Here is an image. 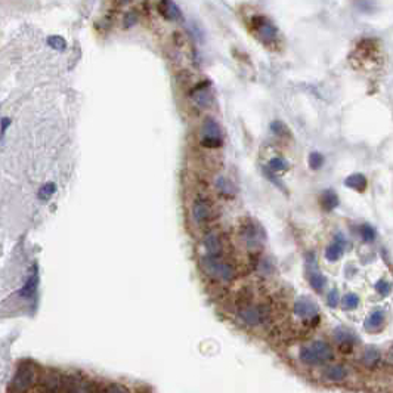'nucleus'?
I'll list each match as a JSON object with an SVG mask.
<instances>
[{
	"label": "nucleus",
	"instance_id": "f257e3e1",
	"mask_svg": "<svg viewBox=\"0 0 393 393\" xmlns=\"http://www.w3.org/2000/svg\"><path fill=\"white\" fill-rule=\"evenodd\" d=\"M349 61L358 71L375 74L384 66L383 47L375 39H362L355 44Z\"/></svg>",
	"mask_w": 393,
	"mask_h": 393
},
{
	"label": "nucleus",
	"instance_id": "f03ea898",
	"mask_svg": "<svg viewBox=\"0 0 393 393\" xmlns=\"http://www.w3.org/2000/svg\"><path fill=\"white\" fill-rule=\"evenodd\" d=\"M201 269L203 272L219 283H231L235 277V268L231 263L222 260L220 257H215V256H204L201 257Z\"/></svg>",
	"mask_w": 393,
	"mask_h": 393
},
{
	"label": "nucleus",
	"instance_id": "7ed1b4c3",
	"mask_svg": "<svg viewBox=\"0 0 393 393\" xmlns=\"http://www.w3.org/2000/svg\"><path fill=\"white\" fill-rule=\"evenodd\" d=\"M302 362L309 364V365H321L325 364L328 361H331L334 358V352L331 349V346L322 342V340H316L307 346H303L299 353Z\"/></svg>",
	"mask_w": 393,
	"mask_h": 393
},
{
	"label": "nucleus",
	"instance_id": "20e7f679",
	"mask_svg": "<svg viewBox=\"0 0 393 393\" xmlns=\"http://www.w3.org/2000/svg\"><path fill=\"white\" fill-rule=\"evenodd\" d=\"M200 145L207 148V150H218L223 145V135H222V127L219 126V123L212 118L207 117L200 129Z\"/></svg>",
	"mask_w": 393,
	"mask_h": 393
},
{
	"label": "nucleus",
	"instance_id": "39448f33",
	"mask_svg": "<svg viewBox=\"0 0 393 393\" xmlns=\"http://www.w3.org/2000/svg\"><path fill=\"white\" fill-rule=\"evenodd\" d=\"M251 25H253V31L256 33V36L263 44H266L268 47L280 44V31L271 20H268L263 15H256L251 20Z\"/></svg>",
	"mask_w": 393,
	"mask_h": 393
},
{
	"label": "nucleus",
	"instance_id": "423d86ee",
	"mask_svg": "<svg viewBox=\"0 0 393 393\" xmlns=\"http://www.w3.org/2000/svg\"><path fill=\"white\" fill-rule=\"evenodd\" d=\"M268 309H265L263 306H251L245 305L241 306L240 309L237 310V316L240 318V321H242L247 325L256 327L260 325L263 322L268 321Z\"/></svg>",
	"mask_w": 393,
	"mask_h": 393
},
{
	"label": "nucleus",
	"instance_id": "0eeeda50",
	"mask_svg": "<svg viewBox=\"0 0 393 393\" xmlns=\"http://www.w3.org/2000/svg\"><path fill=\"white\" fill-rule=\"evenodd\" d=\"M192 218L198 225H207L215 218V210L209 198L204 195H198L192 203Z\"/></svg>",
	"mask_w": 393,
	"mask_h": 393
},
{
	"label": "nucleus",
	"instance_id": "6e6552de",
	"mask_svg": "<svg viewBox=\"0 0 393 393\" xmlns=\"http://www.w3.org/2000/svg\"><path fill=\"white\" fill-rule=\"evenodd\" d=\"M34 383H36V370L31 365H22L14 375L12 389L15 392L24 393L31 389Z\"/></svg>",
	"mask_w": 393,
	"mask_h": 393
},
{
	"label": "nucleus",
	"instance_id": "1a4fd4ad",
	"mask_svg": "<svg viewBox=\"0 0 393 393\" xmlns=\"http://www.w3.org/2000/svg\"><path fill=\"white\" fill-rule=\"evenodd\" d=\"M189 98L194 102V105L198 108H210L213 102V95H212V86L207 80L195 85L189 92Z\"/></svg>",
	"mask_w": 393,
	"mask_h": 393
},
{
	"label": "nucleus",
	"instance_id": "9d476101",
	"mask_svg": "<svg viewBox=\"0 0 393 393\" xmlns=\"http://www.w3.org/2000/svg\"><path fill=\"white\" fill-rule=\"evenodd\" d=\"M309 259H310V262L307 260V281H309V284H310V287H312L315 291L321 293V291L324 290L325 284H327V280H325V277L318 271L316 262H315V256H313V254H309Z\"/></svg>",
	"mask_w": 393,
	"mask_h": 393
},
{
	"label": "nucleus",
	"instance_id": "9b49d317",
	"mask_svg": "<svg viewBox=\"0 0 393 393\" xmlns=\"http://www.w3.org/2000/svg\"><path fill=\"white\" fill-rule=\"evenodd\" d=\"M204 248L207 251V256H215V257H220L222 251H223V244H222V238L218 232L210 231L204 235Z\"/></svg>",
	"mask_w": 393,
	"mask_h": 393
},
{
	"label": "nucleus",
	"instance_id": "f8f14e48",
	"mask_svg": "<svg viewBox=\"0 0 393 393\" xmlns=\"http://www.w3.org/2000/svg\"><path fill=\"white\" fill-rule=\"evenodd\" d=\"M158 12L167 21H180L182 20V12L173 0H160Z\"/></svg>",
	"mask_w": 393,
	"mask_h": 393
},
{
	"label": "nucleus",
	"instance_id": "ddd939ff",
	"mask_svg": "<svg viewBox=\"0 0 393 393\" xmlns=\"http://www.w3.org/2000/svg\"><path fill=\"white\" fill-rule=\"evenodd\" d=\"M346 247H348V241H346V238H345L343 235L339 234V235L336 237V240L333 241V244L328 245L327 251H325V257H327L330 262L339 260V259L343 256Z\"/></svg>",
	"mask_w": 393,
	"mask_h": 393
},
{
	"label": "nucleus",
	"instance_id": "4468645a",
	"mask_svg": "<svg viewBox=\"0 0 393 393\" xmlns=\"http://www.w3.org/2000/svg\"><path fill=\"white\" fill-rule=\"evenodd\" d=\"M294 313L299 315L300 318L310 319V318H313V316L318 315V307H316V305H315L312 300H309V299H306V297H302V299H299V300L294 303Z\"/></svg>",
	"mask_w": 393,
	"mask_h": 393
},
{
	"label": "nucleus",
	"instance_id": "2eb2a0df",
	"mask_svg": "<svg viewBox=\"0 0 393 393\" xmlns=\"http://www.w3.org/2000/svg\"><path fill=\"white\" fill-rule=\"evenodd\" d=\"M241 240L244 241L248 247H257L259 245V229L253 223H245L240 229Z\"/></svg>",
	"mask_w": 393,
	"mask_h": 393
},
{
	"label": "nucleus",
	"instance_id": "dca6fc26",
	"mask_svg": "<svg viewBox=\"0 0 393 393\" xmlns=\"http://www.w3.org/2000/svg\"><path fill=\"white\" fill-rule=\"evenodd\" d=\"M334 337L337 340V343L340 345V349L343 352H350L353 349V345L356 342V337L353 336V333H350L346 328H337L334 333Z\"/></svg>",
	"mask_w": 393,
	"mask_h": 393
},
{
	"label": "nucleus",
	"instance_id": "f3484780",
	"mask_svg": "<svg viewBox=\"0 0 393 393\" xmlns=\"http://www.w3.org/2000/svg\"><path fill=\"white\" fill-rule=\"evenodd\" d=\"M384 312L381 310V309H375V310H372L371 313L368 315V318H367V321H365V330L367 331H378L380 328L383 327V324H384Z\"/></svg>",
	"mask_w": 393,
	"mask_h": 393
},
{
	"label": "nucleus",
	"instance_id": "a211bd4d",
	"mask_svg": "<svg viewBox=\"0 0 393 393\" xmlns=\"http://www.w3.org/2000/svg\"><path fill=\"white\" fill-rule=\"evenodd\" d=\"M37 285H39V275H37V272H34L28 277L25 284L22 285V288L20 290V296L22 299H31L36 294Z\"/></svg>",
	"mask_w": 393,
	"mask_h": 393
},
{
	"label": "nucleus",
	"instance_id": "6ab92c4d",
	"mask_svg": "<svg viewBox=\"0 0 393 393\" xmlns=\"http://www.w3.org/2000/svg\"><path fill=\"white\" fill-rule=\"evenodd\" d=\"M215 186L219 191V194L225 196L235 195V185L232 183L231 179H228L226 176H219L215 182Z\"/></svg>",
	"mask_w": 393,
	"mask_h": 393
},
{
	"label": "nucleus",
	"instance_id": "aec40b11",
	"mask_svg": "<svg viewBox=\"0 0 393 393\" xmlns=\"http://www.w3.org/2000/svg\"><path fill=\"white\" fill-rule=\"evenodd\" d=\"M345 185L349 186L350 189H355L358 192H364L368 186V180L367 177L361 173H356V175H350L346 180H345Z\"/></svg>",
	"mask_w": 393,
	"mask_h": 393
},
{
	"label": "nucleus",
	"instance_id": "412c9836",
	"mask_svg": "<svg viewBox=\"0 0 393 393\" xmlns=\"http://www.w3.org/2000/svg\"><path fill=\"white\" fill-rule=\"evenodd\" d=\"M319 203H321V207L327 212H331L333 209H336L339 206V196L334 191L328 189V191H324L322 195L319 198Z\"/></svg>",
	"mask_w": 393,
	"mask_h": 393
},
{
	"label": "nucleus",
	"instance_id": "4be33fe9",
	"mask_svg": "<svg viewBox=\"0 0 393 393\" xmlns=\"http://www.w3.org/2000/svg\"><path fill=\"white\" fill-rule=\"evenodd\" d=\"M325 377L331 381H342L348 377V370L342 365H333L325 370Z\"/></svg>",
	"mask_w": 393,
	"mask_h": 393
},
{
	"label": "nucleus",
	"instance_id": "5701e85b",
	"mask_svg": "<svg viewBox=\"0 0 393 393\" xmlns=\"http://www.w3.org/2000/svg\"><path fill=\"white\" fill-rule=\"evenodd\" d=\"M268 169H269L272 173H281V172L288 170V163H287V160L283 158V157H274L272 160H269Z\"/></svg>",
	"mask_w": 393,
	"mask_h": 393
},
{
	"label": "nucleus",
	"instance_id": "b1692460",
	"mask_svg": "<svg viewBox=\"0 0 393 393\" xmlns=\"http://www.w3.org/2000/svg\"><path fill=\"white\" fill-rule=\"evenodd\" d=\"M380 361V350L377 349L375 346H370L365 349V353H364V362L367 367H372L375 365L377 362Z\"/></svg>",
	"mask_w": 393,
	"mask_h": 393
},
{
	"label": "nucleus",
	"instance_id": "393cba45",
	"mask_svg": "<svg viewBox=\"0 0 393 393\" xmlns=\"http://www.w3.org/2000/svg\"><path fill=\"white\" fill-rule=\"evenodd\" d=\"M358 232H359V235H361V238L365 241V242H371V241L375 240V229L370 226V225H362V226H359V229H358Z\"/></svg>",
	"mask_w": 393,
	"mask_h": 393
},
{
	"label": "nucleus",
	"instance_id": "a878e982",
	"mask_svg": "<svg viewBox=\"0 0 393 393\" xmlns=\"http://www.w3.org/2000/svg\"><path fill=\"white\" fill-rule=\"evenodd\" d=\"M342 303H343V307L348 309V310H352V309H356L358 305H359V297L353 293H349L346 294L343 299H342Z\"/></svg>",
	"mask_w": 393,
	"mask_h": 393
},
{
	"label": "nucleus",
	"instance_id": "bb28decb",
	"mask_svg": "<svg viewBox=\"0 0 393 393\" xmlns=\"http://www.w3.org/2000/svg\"><path fill=\"white\" fill-rule=\"evenodd\" d=\"M47 44L55 50H64L67 47V42L61 36H50L47 39Z\"/></svg>",
	"mask_w": 393,
	"mask_h": 393
},
{
	"label": "nucleus",
	"instance_id": "cd10ccee",
	"mask_svg": "<svg viewBox=\"0 0 393 393\" xmlns=\"http://www.w3.org/2000/svg\"><path fill=\"white\" fill-rule=\"evenodd\" d=\"M55 191H56V186H55V183H46L43 185L40 189H39V198L44 201V200H47V198H50V196L55 194Z\"/></svg>",
	"mask_w": 393,
	"mask_h": 393
},
{
	"label": "nucleus",
	"instance_id": "c85d7f7f",
	"mask_svg": "<svg viewBox=\"0 0 393 393\" xmlns=\"http://www.w3.org/2000/svg\"><path fill=\"white\" fill-rule=\"evenodd\" d=\"M375 290H377V293H378L380 296L387 297V296L392 293V284H390L389 281H386V280H380V281L375 284Z\"/></svg>",
	"mask_w": 393,
	"mask_h": 393
},
{
	"label": "nucleus",
	"instance_id": "c756f323",
	"mask_svg": "<svg viewBox=\"0 0 393 393\" xmlns=\"http://www.w3.org/2000/svg\"><path fill=\"white\" fill-rule=\"evenodd\" d=\"M324 164V157L319 153H312L309 155V167L313 170L321 169V166Z\"/></svg>",
	"mask_w": 393,
	"mask_h": 393
},
{
	"label": "nucleus",
	"instance_id": "7c9ffc66",
	"mask_svg": "<svg viewBox=\"0 0 393 393\" xmlns=\"http://www.w3.org/2000/svg\"><path fill=\"white\" fill-rule=\"evenodd\" d=\"M271 130L274 132L275 135H278V136H285V135H288V130H287L285 124L284 123H281V121H274V123L271 124Z\"/></svg>",
	"mask_w": 393,
	"mask_h": 393
},
{
	"label": "nucleus",
	"instance_id": "2f4dec72",
	"mask_svg": "<svg viewBox=\"0 0 393 393\" xmlns=\"http://www.w3.org/2000/svg\"><path fill=\"white\" fill-rule=\"evenodd\" d=\"M339 302H340L339 291H337V288H334V290H331V291H330V294H328L327 303L330 307H336V306L339 305Z\"/></svg>",
	"mask_w": 393,
	"mask_h": 393
},
{
	"label": "nucleus",
	"instance_id": "473e14b6",
	"mask_svg": "<svg viewBox=\"0 0 393 393\" xmlns=\"http://www.w3.org/2000/svg\"><path fill=\"white\" fill-rule=\"evenodd\" d=\"M138 22V14L136 12H129L127 15H126V18H124V27H132V25H135Z\"/></svg>",
	"mask_w": 393,
	"mask_h": 393
},
{
	"label": "nucleus",
	"instance_id": "72a5a7b5",
	"mask_svg": "<svg viewBox=\"0 0 393 393\" xmlns=\"http://www.w3.org/2000/svg\"><path fill=\"white\" fill-rule=\"evenodd\" d=\"M9 126H11V118L3 117V118H2V138L5 136V133H6V130H8Z\"/></svg>",
	"mask_w": 393,
	"mask_h": 393
},
{
	"label": "nucleus",
	"instance_id": "f704fd0d",
	"mask_svg": "<svg viewBox=\"0 0 393 393\" xmlns=\"http://www.w3.org/2000/svg\"><path fill=\"white\" fill-rule=\"evenodd\" d=\"M389 358H390V361H393V343L392 346H390V349H389Z\"/></svg>",
	"mask_w": 393,
	"mask_h": 393
}]
</instances>
